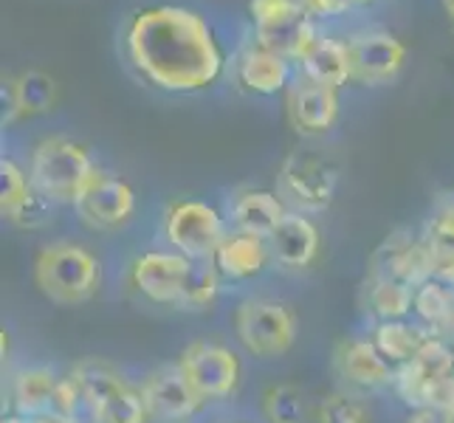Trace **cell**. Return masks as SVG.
<instances>
[{
    "label": "cell",
    "instance_id": "obj_1",
    "mask_svg": "<svg viewBox=\"0 0 454 423\" xmlns=\"http://www.w3.org/2000/svg\"><path fill=\"white\" fill-rule=\"evenodd\" d=\"M130 68L164 93H198L221 80L226 54L215 28L186 6H145L121 31Z\"/></svg>",
    "mask_w": 454,
    "mask_h": 423
},
{
    "label": "cell",
    "instance_id": "obj_2",
    "mask_svg": "<svg viewBox=\"0 0 454 423\" xmlns=\"http://www.w3.org/2000/svg\"><path fill=\"white\" fill-rule=\"evenodd\" d=\"M31 274L45 300L57 305H80L99 291L102 265L85 246L59 240L40 248Z\"/></svg>",
    "mask_w": 454,
    "mask_h": 423
},
{
    "label": "cell",
    "instance_id": "obj_3",
    "mask_svg": "<svg viewBox=\"0 0 454 423\" xmlns=\"http://www.w3.org/2000/svg\"><path fill=\"white\" fill-rule=\"evenodd\" d=\"M97 169L90 153L68 136L43 138L28 159L31 186L49 203H76Z\"/></svg>",
    "mask_w": 454,
    "mask_h": 423
},
{
    "label": "cell",
    "instance_id": "obj_4",
    "mask_svg": "<svg viewBox=\"0 0 454 423\" xmlns=\"http://www.w3.org/2000/svg\"><path fill=\"white\" fill-rule=\"evenodd\" d=\"M234 336L257 358L286 356L296 341V317L286 302L248 296L234 308Z\"/></svg>",
    "mask_w": 454,
    "mask_h": 423
},
{
    "label": "cell",
    "instance_id": "obj_5",
    "mask_svg": "<svg viewBox=\"0 0 454 423\" xmlns=\"http://www.w3.org/2000/svg\"><path fill=\"white\" fill-rule=\"evenodd\" d=\"M279 198H286L294 212H322L333 203L339 186V167L317 150H291L277 172Z\"/></svg>",
    "mask_w": 454,
    "mask_h": 423
},
{
    "label": "cell",
    "instance_id": "obj_6",
    "mask_svg": "<svg viewBox=\"0 0 454 423\" xmlns=\"http://www.w3.org/2000/svg\"><path fill=\"white\" fill-rule=\"evenodd\" d=\"M164 238L184 257L212 260L217 246L226 238L223 217L209 203L178 198L164 209Z\"/></svg>",
    "mask_w": 454,
    "mask_h": 423
},
{
    "label": "cell",
    "instance_id": "obj_7",
    "mask_svg": "<svg viewBox=\"0 0 454 423\" xmlns=\"http://www.w3.org/2000/svg\"><path fill=\"white\" fill-rule=\"evenodd\" d=\"M178 367L203 401H223L238 393L243 364L234 350L217 341H192L181 350Z\"/></svg>",
    "mask_w": 454,
    "mask_h": 423
},
{
    "label": "cell",
    "instance_id": "obj_8",
    "mask_svg": "<svg viewBox=\"0 0 454 423\" xmlns=\"http://www.w3.org/2000/svg\"><path fill=\"white\" fill-rule=\"evenodd\" d=\"M350 57V80L367 88L389 85L406 62V45L384 28H362L344 37Z\"/></svg>",
    "mask_w": 454,
    "mask_h": 423
},
{
    "label": "cell",
    "instance_id": "obj_9",
    "mask_svg": "<svg viewBox=\"0 0 454 423\" xmlns=\"http://www.w3.org/2000/svg\"><path fill=\"white\" fill-rule=\"evenodd\" d=\"M74 212L90 229L111 231L124 226L136 212L133 186L107 169H97L74 203Z\"/></svg>",
    "mask_w": 454,
    "mask_h": 423
},
{
    "label": "cell",
    "instance_id": "obj_10",
    "mask_svg": "<svg viewBox=\"0 0 454 423\" xmlns=\"http://www.w3.org/2000/svg\"><path fill=\"white\" fill-rule=\"evenodd\" d=\"M367 279H398L406 286H424L432 279V262L427 246L410 229H395L379 248L370 255Z\"/></svg>",
    "mask_w": 454,
    "mask_h": 423
},
{
    "label": "cell",
    "instance_id": "obj_11",
    "mask_svg": "<svg viewBox=\"0 0 454 423\" xmlns=\"http://www.w3.org/2000/svg\"><path fill=\"white\" fill-rule=\"evenodd\" d=\"M192 260L178 252H147L130 265V286L155 305H178L184 300L186 274Z\"/></svg>",
    "mask_w": 454,
    "mask_h": 423
},
{
    "label": "cell",
    "instance_id": "obj_12",
    "mask_svg": "<svg viewBox=\"0 0 454 423\" xmlns=\"http://www.w3.org/2000/svg\"><path fill=\"white\" fill-rule=\"evenodd\" d=\"M451 372H454V348L446 339L432 336L427 348L420 350L412 362L395 367L393 387L401 396V401L406 406H412V412H415V410H424L429 387L437 379H443V375H451Z\"/></svg>",
    "mask_w": 454,
    "mask_h": 423
},
{
    "label": "cell",
    "instance_id": "obj_13",
    "mask_svg": "<svg viewBox=\"0 0 454 423\" xmlns=\"http://www.w3.org/2000/svg\"><path fill=\"white\" fill-rule=\"evenodd\" d=\"M142 396H145L150 415L159 420H169V423L190 420L200 406L207 403L190 387V381L184 379L178 364L147 372V379L142 381Z\"/></svg>",
    "mask_w": 454,
    "mask_h": 423
},
{
    "label": "cell",
    "instance_id": "obj_14",
    "mask_svg": "<svg viewBox=\"0 0 454 423\" xmlns=\"http://www.w3.org/2000/svg\"><path fill=\"white\" fill-rule=\"evenodd\" d=\"M336 370L358 389H381L395 381V364L367 339H344L336 344Z\"/></svg>",
    "mask_w": 454,
    "mask_h": 423
},
{
    "label": "cell",
    "instance_id": "obj_15",
    "mask_svg": "<svg viewBox=\"0 0 454 423\" xmlns=\"http://www.w3.org/2000/svg\"><path fill=\"white\" fill-rule=\"evenodd\" d=\"M291 124L305 136H322L339 119V90L308 80H296L288 90Z\"/></svg>",
    "mask_w": 454,
    "mask_h": 423
},
{
    "label": "cell",
    "instance_id": "obj_16",
    "mask_svg": "<svg viewBox=\"0 0 454 423\" xmlns=\"http://www.w3.org/2000/svg\"><path fill=\"white\" fill-rule=\"evenodd\" d=\"M57 105V82L45 71H23L4 82V124L26 116L51 114Z\"/></svg>",
    "mask_w": 454,
    "mask_h": 423
},
{
    "label": "cell",
    "instance_id": "obj_17",
    "mask_svg": "<svg viewBox=\"0 0 454 423\" xmlns=\"http://www.w3.org/2000/svg\"><path fill=\"white\" fill-rule=\"evenodd\" d=\"M288 215L279 192L271 190H240L234 192L229 203V217L234 223V231L254 234V238L269 240L277 231V226L283 223V217Z\"/></svg>",
    "mask_w": 454,
    "mask_h": 423
},
{
    "label": "cell",
    "instance_id": "obj_18",
    "mask_svg": "<svg viewBox=\"0 0 454 423\" xmlns=\"http://www.w3.org/2000/svg\"><path fill=\"white\" fill-rule=\"evenodd\" d=\"M319 229L308 221L305 212H288L269 238L271 260L283 269H308L319 255Z\"/></svg>",
    "mask_w": 454,
    "mask_h": 423
},
{
    "label": "cell",
    "instance_id": "obj_19",
    "mask_svg": "<svg viewBox=\"0 0 454 423\" xmlns=\"http://www.w3.org/2000/svg\"><path fill=\"white\" fill-rule=\"evenodd\" d=\"M45 207H51V203L37 195L28 172L12 159L0 161V212L6 221L14 226H35V221L43 217L40 209Z\"/></svg>",
    "mask_w": 454,
    "mask_h": 423
},
{
    "label": "cell",
    "instance_id": "obj_20",
    "mask_svg": "<svg viewBox=\"0 0 454 423\" xmlns=\"http://www.w3.org/2000/svg\"><path fill=\"white\" fill-rule=\"evenodd\" d=\"M234 74H238V82L248 93L274 97V93L286 90L291 82V62L252 43V45H246L238 62H234Z\"/></svg>",
    "mask_w": 454,
    "mask_h": 423
},
{
    "label": "cell",
    "instance_id": "obj_21",
    "mask_svg": "<svg viewBox=\"0 0 454 423\" xmlns=\"http://www.w3.org/2000/svg\"><path fill=\"white\" fill-rule=\"evenodd\" d=\"M271 260L269 240L254 238L246 231H226V238L217 246L212 257L215 269L229 279H254L265 271Z\"/></svg>",
    "mask_w": 454,
    "mask_h": 423
},
{
    "label": "cell",
    "instance_id": "obj_22",
    "mask_svg": "<svg viewBox=\"0 0 454 423\" xmlns=\"http://www.w3.org/2000/svg\"><path fill=\"white\" fill-rule=\"evenodd\" d=\"M300 76L308 82H317L325 88L341 90L350 80V57L348 45L339 37L319 35L317 43L310 45V51L300 59Z\"/></svg>",
    "mask_w": 454,
    "mask_h": 423
},
{
    "label": "cell",
    "instance_id": "obj_23",
    "mask_svg": "<svg viewBox=\"0 0 454 423\" xmlns=\"http://www.w3.org/2000/svg\"><path fill=\"white\" fill-rule=\"evenodd\" d=\"M322 31L317 28V20L308 18V14H296V18H288L283 23L265 26V28H254V43L269 49L271 54L283 57L288 62H296L310 51V45L317 43V37Z\"/></svg>",
    "mask_w": 454,
    "mask_h": 423
},
{
    "label": "cell",
    "instance_id": "obj_24",
    "mask_svg": "<svg viewBox=\"0 0 454 423\" xmlns=\"http://www.w3.org/2000/svg\"><path fill=\"white\" fill-rule=\"evenodd\" d=\"M57 387L59 379L51 367H26L14 375L12 384V398L18 415L26 418H40V415H54V401H57Z\"/></svg>",
    "mask_w": 454,
    "mask_h": 423
},
{
    "label": "cell",
    "instance_id": "obj_25",
    "mask_svg": "<svg viewBox=\"0 0 454 423\" xmlns=\"http://www.w3.org/2000/svg\"><path fill=\"white\" fill-rule=\"evenodd\" d=\"M432 336L434 333L427 325L398 319V322H379L372 341H375V348L389 358V362H393L395 367H401L406 362H412V358L427 348Z\"/></svg>",
    "mask_w": 454,
    "mask_h": 423
},
{
    "label": "cell",
    "instance_id": "obj_26",
    "mask_svg": "<svg viewBox=\"0 0 454 423\" xmlns=\"http://www.w3.org/2000/svg\"><path fill=\"white\" fill-rule=\"evenodd\" d=\"M364 302L379 322H398L412 313L415 288L398 279H364Z\"/></svg>",
    "mask_w": 454,
    "mask_h": 423
},
{
    "label": "cell",
    "instance_id": "obj_27",
    "mask_svg": "<svg viewBox=\"0 0 454 423\" xmlns=\"http://www.w3.org/2000/svg\"><path fill=\"white\" fill-rule=\"evenodd\" d=\"M71 381L80 389L82 403L88 410L93 403H99L102 398L111 396L121 384H128L124 375L114 364L102 362V358H82V362H76V367L71 370Z\"/></svg>",
    "mask_w": 454,
    "mask_h": 423
},
{
    "label": "cell",
    "instance_id": "obj_28",
    "mask_svg": "<svg viewBox=\"0 0 454 423\" xmlns=\"http://www.w3.org/2000/svg\"><path fill=\"white\" fill-rule=\"evenodd\" d=\"M93 423H147L153 415L145 403L142 387L121 384L111 396L90 406Z\"/></svg>",
    "mask_w": 454,
    "mask_h": 423
},
{
    "label": "cell",
    "instance_id": "obj_29",
    "mask_svg": "<svg viewBox=\"0 0 454 423\" xmlns=\"http://www.w3.org/2000/svg\"><path fill=\"white\" fill-rule=\"evenodd\" d=\"M412 313L424 322L429 331L437 336L446 327V322L454 313V288L446 286L441 279H427L424 286L415 288V305Z\"/></svg>",
    "mask_w": 454,
    "mask_h": 423
},
{
    "label": "cell",
    "instance_id": "obj_30",
    "mask_svg": "<svg viewBox=\"0 0 454 423\" xmlns=\"http://www.w3.org/2000/svg\"><path fill=\"white\" fill-rule=\"evenodd\" d=\"M420 240L427 246V255L432 262V277L446 282L454 288V229H449L441 221H427Z\"/></svg>",
    "mask_w": 454,
    "mask_h": 423
},
{
    "label": "cell",
    "instance_id": "obj_31",
    "mask_svg": "<svg viewBox=\"0 0 454 423\" xmlns=\"http://www.w3.org/2000/svg\"><path fill=\"white\" fill-rule=\"evenodd\" d=\"M262 415L269 423H305L308 406L296 384H271L262 393Z\"/></svg>",
    "mask_w": 454,
    "mask_h": 423
},
{
    "label": "cell",
    "instance_id": "obj_32",
    "mask_svg": "<svg viewBox=\"0 0 454 423\" xmlns=\"http://www.w3.org/2000/svg\"><path fill=\"white\" fill-rule=\"evenodd\" d=\"M217 294H221V271L215 269V262L212 260H192L190 274H186L181 308L203 310V308L215 305Z\"/></svg>",
    "mask_w": 454,
    "mask_h": 423
},
{
    "label": "cell",
    "instance_id": "obj_33",
    "mask_svg": "<svg viewBox=\"0 0 454 423\" xmlns=\"http://www.w3.org/2000/svg\"><path fill=\"white\" fill-rule=\"evenodd\" d=\"M317 423H370L367 410L344 393H327L317 403Z\"/></svg>",
    "mask_w": 454,
    "mask_h": 423
},
{
    "label": "cell",
    "instance_id": "obj_34",
    "mask_svg": "<svg viewBox=\"0 0 454 423\" xmlns=\"http://www.w3.org/2000/svg\"><path fill=\"white\" fill-rule=\"evenodd\" d=\"M248 14H252L254 28H265L302 14V6L300 0H248Z\"/></svg>",
    "mask_w": 454,
    "mask_h": 423
},
{
    "label": "cell",
    "instance_id": "obj_35",
    "mask_svg": "<svg viewBox=\"0 0 454 423\" xmlns=\"http://www.w3.org/2000/svg\"><path fill=\"white\" fill-rule=\"evenodd\" d=\"M424 410H434V412H443V415H451L454 418V372L451 375H443V379H437L429 387L427 401H424Z\"/></svg>",
    "mask_w": 454,
    "mask_h": 423
},
{
    "label": "cell",
    "instance_id": "obj_36",
    "mask_svg": "<svg viewBox=\"0 0 454 423\" xmlns=\"http://www.w3.org/2000/svg\"><path fill=\"white\" fill-rule=\"evenodd\" d=\"M300 6L313 20H331L350 9V0H300Z\"/></svg>",
    "mask_w": 454,
    "mask_h": 423
},
{
    "label": "cell",
    "instance_id": "obj_37",
    "mask_svg": "<svg viewBox=\"0 0 454 423\" xmlns=\"http://www.w3.org/2000/svg\"><path fill=\"white\" fill-rule=\"evenodd\" d=\"M434 221L446 223L449 229H454V195H443L441 200L434 203Z\"/></svg>",
    "mask_w": 454,
    "mask_h": 423
},
{
    "label": "cell",
    "instance_id": "obj_38",
    "mask_svg": "<svg viewBox=\"0 0 454 423\" xmlns=\"http://www.w3.org/2000/svg\"><path fill=\"white\" fill-rule=\"evenodd\" d=\"M406 423H454V418L443 415V412H434V410H415Z\"/></svg>",
    "mask_w": 454,
    "mask_h": 423
},
{
    "label": "cell",
    "instance_id": "obj_39",
    "mask_svg": "<svg viewBox=\"0 0 454 423\" xmlns=\"http://www.w3.org/2000/svg\"><path fill=\"white\" fill-rule=\"evenodd\" d=\"M31 423H76V418L68 415H40V418H31Z\"/></svg>",
    "mask_w": 454,
    "mask_h": 423
},
{
    "label": "cell",
    "instance_id": "obj_40",
    "mask_svg": "<svg viewBox=\"0 0 454 423\" xmlns=\"http://www.w3.org/2000/svg\"><path fill=\"white\" fill-rule=\"evenodd\" d=\"M437 336L446 339V341H451V348H454V313H451V319L446 322V327H443V331L437 333Z\"/></svg>",
    "mask_w": 454,
    "mask_h": 423
},
{
    "label": "cell",
    "instance_id": "obj_41",
    "mask_svg": "<svg viewBox=\"0 0 454 423\" xmlns=\"http://www.w3.org/2000/svg\"><path fill=\"white\" fill-rule=\"evenodd\" d=\"M4 423H31V418H26V415H9V418H4Z\"/></svg>",
    "mask_w": 454,
    "mask_h": 423
},
{
    "label": "cell",
    "instance_id": "obj_42",
    "mask_svg": "<svg viewBox=\"0 0 454 423\" xmlns=\"http://www.w3.org/2000/svg\"><path fill=\"white\" fill-rule=\"evenodd\" d=\"M441 4H443V9L449 12V18L454 20V0H441Z\"/></svg>",
    "mask_w": 454,
    "mask_h": 423
},
{
    "label": "cell",
    "instance_id": "obj_43",
    "mask_svg": "<svg viewBox=\"0 0 454 423\" xmlns=\"http://www.w3.org/2000/svg\"><path fill=\"white\" fill-rule=\"evenodd\" d=\"M375 0H350V6H372Z\"/></svg>",
    "mask_w": 454,
    "mask_h": 423
}]
</instances>
